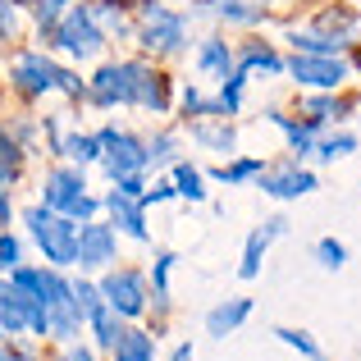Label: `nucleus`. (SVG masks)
<instances>
[{
  "mask_svg": "<svg viewBox=\"0 0 361 361\" xmlns=\"http://www.w3.org/2000/svg\"><path fill=\"white\" fill-rule=\"evenodd\" d=\"M55 42H60L64 51L73 55V60H92V55H101V46H106V32L92 23L87 9L73 5L69 14L60 18V27H55Z\"/></svg>",
  "mask_w": 361,
  "mask_h": 361,
  "instance_id": "39448f33",
  "label": "nucleus"
},
{
  "mask_svg": "<svg viewBox=\"0 0 361 361\" xmlns=\"http://www.w3.org/2000/svg\"><path fill=\"white\" fill-rule=\"evenodd\" d=\"M183 110L188 115H215V101H206L197 87H183Z\"/></svg>",
  "mask_w": 361,
  "mask_h": 361,
  "instance_id": "c9c22d12",
  "label": "nucleus"
},
{
  "mask_svg": "<svg viewBox=\"0 0 361 361\" xmlns=\"http://www.w3.org/2000/svg\"><path fill=\"white\" fill-rule=\"evenodd\" d=\"M137 37H142V46H147V51L174 55V51H183L188 23H183V14H174V9L151 5V0H147V9H142V27H137Z\"/></svg>",
  "mask_w": 361,
  "mask_h": 361,
  "instance_id": "7ed1b4c3",
  "label": "nucleus"
},
{
  "mask_svg": "<svg viewBox=\"0 0 361 361\" xmlns=\"http://www.w3.org/2000/svg\"><path fill=\"white\" fill-rule=\"evenodd\" d=\"M243 87H247V69L229 73V78H224V87H220L215 110H224V115H238V110H243Z\"/></svg>",
  "mask_w": 361,
  "mask_h": 361,
  "instance_id": "b1692460",
  "label": "nucleus"
},
{
  "mask_svg": "<svg viewBox=\"0 0 361 361\" xmlns=\"http://www.w3.org/2000/svg\"><path fill=\"white\" fill-rule=\"evenodd\" d=\"M247 316H252V298H229V302H220V307L206 316V329H211L215 338H224V334H233Z\"/></svg>",
  "mask_w": 361,
  "mask_h": 361,
  "instance_id": "4468645a",
  "label": "nucleus"
},
{
  "mask_svg": "<svg viewBox=\"0 0 361 361\" xmlns=\"http://www.w3.org/2000/svg\"><path fill=\"white\" fill-rule=\"evenodd\" d=\"M64 361H92V353H87V348H69V353H64Z\"/></svg>",
  "mask_w": 361,
  "mask_h": 361,
  "instance_id": "c03bdc74",
  "label": "nucleus"
},
{
  "mask_svg": "<svg viewBox=\"0 0 361 361\" xmlns=\"http://www.w3.org/2000/svg\"><path fill=\"white\" fill-rule=\"evenodd\" d=\"M87 325H92V334H97V348H106V353H115V343H119V334H123L115 311H110V307H97V311L87 316Z\"/></svg>",
  "mask_w": 361,
  "mask_h": 361,
  "instance_id": "f3484780",
  "label": "nucleus"
},
{
  "mask_svg": "<svg viewBox=\"0 0 361 361\" xmlns=\"http://www.w3.org/2000/svg\"><path fill=\"white\" fill-rule=\"evenodd\" d=\"M97 142H101V165H106L110 178L142 174V165H147V142H137L133 133H115V128H101Z\"/></svg>",
  "mask_w": 361,
  "mask_h": 361,
  "instance_id": "20e7f679",
  "label": "nucleus"
},
{
  "mask_svg": "<svg viewBox=\"0 0 361 361\" xmlns=\"http://www.w3.org/2000/svg\"><path fill=\"white\" fill-rule=\"evenodd\" d=\"M0 361H9V353H5V348H0Z\"/></svg>",
  "mask_w": 361,
  "mask_h": 361,
  "instance_id": "a18cd8bd",
  "label": "nucleus"
},
{
  "mask_svg": "<svg viewBox=\"0 0 361 361\" xmlns=\"http://www.w3.org/2000/svg\"><path fill=\"white\" fill-rule=\"evenodd\" d=\"M23 224H27L32 243L42 247V256L55 265V270L78 265V224H73L69 215L51 211V206H27V211H23Z\"/></svg>",
  "mask_w": 361,
  "mask_h": 361,
  "instance_id": "f257e3e1",
  "label": "nucleus"
},
{
  "mask_svg": "<svg viewBox=\"0 0 361 361\" xmlns=\"http://www.w3.org/2000/svg\"><path fill=\"white\" fill-rule=\"evenodd\" d=\"M169 197H178V192H174V183H156L151 192H142V202H169Z\"/></svg>",
  "mask_w": 361,
  "mask_h": 361,
  "instance_id": "a19ab883",
  "label": "nucleus"
},
{
  "mask_svg": "<svg viewBox=\"0 0 361 361\" xmlns=\"http://www.w3.org/2000/svg\"><path fill=\"white\" fill-rule=\"evenodd\" d=\"M215 178L220 183H247V178H261V160H233L229 169H215Z\"/></svg>",
  "mask_w": 361,
  "mask_h": 361,
  "instance_id": "bb28decb",
  "label": "nucleus"
},
{
  "mask_svg": "<svg viewBox=\"0 0 361 361\" xmlns=\"http://www.w3.org/2000/svg\"><path fill=\"white\" fill-rule=\"evenodd\" d=\"M288 229V220H265V229H256V233H247V247H243V265H238V274L243 279H256L261 274V256H265V247H270V238H279V233Z\"/></svg>",
  "mask_w": 361,
  "mask_h": 361,
  "instance_id": "9b49d317",
  "label": "nucleus"
},
{
  "mask_svg": "<svg viewBox=\"0 0 361 361\" xmlns=\"http://www.w3.org/2000/svg\"><path fill=\"white\" fill-rule=\"evenodd\" d=\"M169 265H174V256H156V270H151V283H156L160 302L169 298Z\"/></svg>",
  "mask_w": 361,
  "mask_h": 361,
  "instance_id": "e433bc0d",
  "label": "nucleus"
},
{
  "mask_svg": "<svg viewBox=\"0 0 361 361\" xmlns=\"http://www.w3.org/2000/svg\"><path fill=\"white\" fill-rule=\"evenodd\" d=\"M316 256H320V265H325V270H338V265L348 261V247L338 243V238H320L316 243Z\"/></svg>",
  "mask_w": 361,
  "mask_h": 361,
  "instance_id": "7c9ffc66",
  "label": "nucleus"
},
{
  "mask_svg": "<svg viewBox=\"0 0 361 361\" xmlns=\"http://www.w3.org/2000/svg\"><path fill=\"white\" fill-rule=\"evenodd\" d=\"M343 110H348V106H338V101H329V97H316V101H311V106H307V119H311V123H325V119H343Z\"/></svg>",
  "mask_w": 361,
  "mask_h": 361,
  "instance_id": "473e14b6",
  "label": "nucleus"
},
{
  "mask_svg": "<svg viewBox=\"0 0 361 361\" xmlns=\"http://www.w3.org/2000/svg\"><path fill=\"white\" fill-rule=\"evenodd\" d=\"M243 69H265V73H283V60L274 51H265V46H252V51L243 55Z\"/></svg>",
  "mask_w": 361,
  "mask_h": 361,
  "instance_id": "c85d7f7f",
  "label": "nucleus"
},
{
  "mask_svg": "<svg viewBox=\"0 0 361 361\" xmlns=\"http://www.w3.org/2000/svg\"><path fill=\"white\" fill-rule=\"evenodd\" d=\"M106 211H110V220H115V229H123L128 238H137V243H147V220H142V206L133 202V197L110 192L106 197Z\"/></svg>",
  "mask_w": 361,
  "mask_h": 361,
  "instance_id": "ddd939ff",
  "label": "nucleus"
},
{
  "mask_svg": "<svg viewBox=\"0 0 361 361\" xmlns=\"http://www.w3.org/2000/svg\"><path fill=\"white\" fill-rule=\"evenodd\" d=\"M178 160V137L174 133H160V137H151L147 142V165L156 169V165H174Z\"/></svg>",
  "mask_w": 361,
  "mask_h": 361,
  "instance_id": "393cba45",
  "label": "nucleus"
},
{
  "mask_svg": "<svg viewBox=\"0 0 361 361\" xmlns=\"http://www.w3.org/2000/svg\"><path fill=\"white\" fill-rule=\"evenodd\" d=\"M288 73L298 82H307V87H320V92H334L338 82L348 78V64L338 60V55H293Z\"/></svg>",
  "mask_w": 361,
  "mask_h": 361,
  "instance_id": "6e6552de",
  "label": "nucleus"
},
{
  "mask_svg": "<svg viewBox=\"0 0 361 361\" xmlns=\"http://www.w3.org/2000/svg\"><path fill=\"white\" fill-rule=\"evenodd\" d=\"M215 9L224 18H233V23H256L261 18V9H247V0H215Z\"/></svg>",
  "mask_w": 361,
  "mask_h": 361,
  "instance_id": "72a5a7b5",
  "label": "nucleus"
},
{
  "mask_svg": "<svg viewBox=\"0 0 361 361\" xmlns=\"http://www.w3.org/2000/svg\"><path fill=\"white\" fill-rule=\"evenodd\" d=\"M97 211H101V202H97V197H87V192H82L78 202L69 206V220H82V224H87V220H97Z\"/></svg>",
  "mask_w": 361,
  "mask_h": 361,
  "instance_id": "4c0bfd02",
  "label": "nucleus"
},
{
  "mask_svg": "<svg viewBox=\"0 0 361 361\" xmlns=\"http://www.w3.org/2000/svg\"><path fill=\"white\" fill-rule=\"evenodd\" d=\"M55 73L60 69H55L42 51H23L9 64V82H14L23 97H46V92H55Z\"/></svg>",
  "mask_w": 361,
  "mask_h": 361,
  "instance_id": "0eeeda50",
  "label": "nucleus"
},
{
  "mask_svg": "<svg viewBox=\"0 0 361 361\" xmlns=\"http://www.w3.org/2000/svg\"><path fill=\"white\" fill-rule=\"evenodd\" d=\"M115 192H119V197H133V202H142V178H137V174L115 178Z\"/></svg>",
  "mask_w": 361,
  "mask_h": 361,
  "instance_id": "ea45409f",
  "label": "nucleus"
},
{
  "mask_svg": "<svg viewBox=\"0 0 361 361\" xmlns=\"http://www.w3.org/2000/svg\"><path fill=\"white\" fill-rule=\"evenodd\" d=\"M192 142H202V147H215L220 156H229V151L238 147V133H233L229 123H197V128H192Z\"/></svg>",
  "mask_w": 361,
  "mask_h": 361,
  "instance_id": "a211bd4d",
  "label": "nucleus"
},
{
  "mask_svg": "<svg viewBox=\"0 0 361 361\" xmlns=\"http://www.w3.org/2000/svg\"><path fill=\"white\" fill-rule=\"evenodd\" d=\"M115 361H156V338L147 329H123L115 343Z\"/></svg>",
  "mask_w": 361,
  "mask_h": 361,
  "instance_id": "dca6fc26",
  "label": "nucleus"
},
{
  "mask_svg": "<svg viewBox=\"0 0 361 361\" xmlns=\"http://www.w3.org/2000/svg\"><path fill=\"white\" fill-rule=\"evenodd\" d=\"M55 87H60V92H69V97H82V92H87V87H82V78H78V73H69V69H60V73H55Z\"/></svg>",
  "mask_w": 361,
  "mask_h": 361,
  "instance_id": "58836bf2",
  "label": "nucleus"
},
{
  "mask_svg": "<svg viewBox=\"0 0 361 361\" xmlns=\"http://www.w3.org/2000/svg\"><path fill=\"white\" fill-rule=\"evenodd\" d=\"M23 265V243L14 233H0V270H18Z\"/></svg>",
  "mask_w": 361,
  "mask_h": 361,
  "instance_id": "2f4dec72",
  "label": "nucleus"
},
{
  "mask_svg": "<svg viewBox=\"0 0 361 361\" xmlns=\"http://www.w3.org/2000/svg\"><path fill=\"white\" fill-rule=\"evenodd\" d=\"M142 78H147V64H137V60L106 64V69L92 78V101H97V106H137Z\"/></svg>",
  "mask_w": 361,
  "mask_h": 361,
  "instance_id": "f03ea898",
  "label": "nucleus"
},
{
  "mask_svg": "<svg viewBox=\"0 0 361 361\" xmlns=\"http://www.w3.org/2000/svg\"><path fill=\"white\" fill-rule=\"evenodd\" d=\"M169 361H192V343H178V348H174V357H169Z\"/></svg>",
  "mask_w": 361,
  "mask_h": 361,
  "instance_id": "37998d69",
  "label": "nucleus"
},
{
  "mask_svg": "<svg viewBox=\"0 0 361 361\" xmlns=\"http://www.w3.org/2000/svg\"><path fill=\"white\" fill-rule=\"evenodd\" d=\"M69 14V0H32V18L42 32H51V27H60V18Z\"/></svg>",
  "mask_w": 361,
  "mask_h": 361,
  "instance_id": "a878e982",
  "label": "nucleus"
},
{
  "mask_svg": "<svg viewBox=\"0 0 361 361\" xmlns=\"http://www.w3.org/2000/svg\"><path fill=\"white\" fill-rule=\"evenodd\" d=\"M82 192H87V178H82V169H78V165L51 169V174H46V188H42V206H51V211L69 215V206L78 202Z\"/></svg>",
  "mask_w": 361,
  "mask_h": 361,
  "instance_id": "9d476101",
  "label": "nucleus"
},
{
  "mask_svg": "<svg viewBox=\"0 0 361 361\" xmlns=\"http://www.w3.org/2000/svg\"><path fill=\"white\" fill-rule=\"evenodd\" d=\"M353 151H357V137H353V133H338V137H325V142H320L316 156L320 160H338V156H353Z\"/></svg>",
  "mask_w": 361,
  "mask_h": 361,
  "instance_id": "cd10ccee",
  "label": "nucleus"
},
{
  "mask_svg": "<svg viewBox=\"0 0 361 361\" xmlns=\"http://www.w3.org/2000/svg\"><path fill=\"white\" fill-rule=\"evenodd\" d=\"M18 23H23V18H18V5L14 0H0V42H14Z\"/></svg>",
  "mask_w": 361,
  "mask_h": 361,
  "instance_id": "f704fd0d",
  "label": "nucleus"
},
{
  "mask_svg": "<svg viewBox=\"0 0 361 361\" xmlns=\"http://www.w3.org/2000/svg\"><path fill=\"white\" fill-rule=\"evenodd\" d=\"M14 5H18V0H14Z\"/></svg>",
  "mask_w": 361,
  "mask_h": 361,
  "instance_id": "49530a36",
  "label": "nucleus"
},
{
  "mask_svg": "<svg viewBox=\"0 0 361 361\" xmlns=\"http://www.w3.org/2000/svg\"><path fill=\"white\" fill-rule=\"evenodd\" d=\"M9 215H14V206H9V192L0 188V224H9Z\"/></svg>",
  "mask_w": 361,
  "mask_h": 361,
  "instance_id": "79ce46f5",
  "label": "nucleus"
},
{
  "mask_svg": "<svg viewBox=\"0 0 361 361\" xmlns=\"http://www.w3.org/2000/svg\"><path fill=\"white\" fill-rule=\"evenodd\" d=\"M288 42L302 55H338L343 51V37H320V32H288Z\"/></svg>",
  "mask_w": 361,
  "mask_h": 361,
  "instance_id": "6ab92c4d",
  "label": "nucleus"
},
{
  "mask_svg": "<svg viewBox=\"0 0 361 361\" xmlns=\"http://www.w3.org/2000/svg\"><path fill=\"white\" fill-rule=\"evenodd\" d=\"M101 298L115 316H142L147 311V279L137 270H110L101 279Z\"/></svg>",
  "mask_w": 361,
  "mask_h": 361,
  "instance_id": "423d86ee",
  "label": "nucleus"
},
{
  "mask_svg": "<svg viewBox=\"0 0 361 361\" xmlns=\"http://www.w3.org/2000/svg\"><path fill=\"white\" fill-rule=\"evenodd\" d=\"M60 151L73 160V165H92V160H101V142L97 137H87V133H69V137L60 142Z\"/></svg>",
  "mask_w": 361,
  "mask_h": 361,
  "instance_id": "aec40b11",
  "label": "nucleus"
},
{
  "mask_svg": "<svg viewBox=\"0 0 361 361\" xmlns=\"http://www.w3.org/2000/svg\"><path fill=\"white\" fill-rule=\"evenodd\" d=\"M274 334H279V343L298 348L302 357H311V361H325V357H320V348H316V338H311V334H302V329H274Z\"/></svg>",
  "mask_w": 361,
  "mask_h": 361,
  "instance_id": "c756f323",
  "label": "nucleus"
},
{
  "mask_svg": "<svg viewBox=\"0 0 361 361\" xmlns=\"http://www.w3.org/2000/svg\"><path fill=\"white\" fill-rule=\"evenodd\" d=\"M311 188H316V174H307V169H274V174L261 178V192L279 197V202H288V197H307Z\"/></svg>",
  "mask_w": 361,
  "mask_h": 361,
  "instance_id": "f8f14e48",
  "label": "nucleus"
},
{
  "mask_svg": "<svg viewBox=\"0 0 361 361\" xmlns=\"http://www.w3.org/2000/svg\"><path fill=\"white\" fill-rule=\"evenodd\" d=\"M115 224H97L87 220L78 229V265H87V270H106V265H115Z\"/></svg>",
  "mask_w": 361,
  "mask_h": 361,
  "instance_id": "1a4fd4ad",
  "label": "nucleus"
},
{
  "mask_svg": "<svg viewBox=\"0 0 361 361\" xmlns=\"http://www.w3.org/2000/svg\"><path fill=\"white\" fill-rule=\"evenodd\" d=\"M69 302H73V311H78L82 320H87L97 307H106V298H101V283H87V279H78V283L69 288Z\"/></svg>",
  "mask_w": 361,
  "mask_h": 361,
  "instance_id": "5701e85b",
  "label": "nucleus"
},
{
  "mask_svg": "<svg viewBox=\"0 0 361 361\" xmlns=\"http://www.w3.org/2000/svg\"><path fill=\"white\" fill-rule=\"evenodd\" d=\"M270 123H279V128H283V137H288V147L298 151V156H311V151H316L311 123H293V119H283V115H270Z\"/></svg>",
  "mask_w": 361,
  "mask_h": 361,
  "instance_id": "412c9836",
  "label": "nucleus"
},
{
  "mask_svg": "<svg viewBox=\"0 0 361 361\" xmlns=\"http://www.w3.org/2000/svg\"><path fill=\"white\" fill-rule=\"evenodd\" d=\"M174 192L188 197V202H206V188H202V174L183 160H174Z\"/></svg>",
  "mask_w": 361,
  "mask_h": 361,
  "instance_id": "4be33fe9",
  "label": "nucleus"
},
{
  "mask_svg": "<svg viewBox=\"0 0 361 361\" xmlns=\"http://www.w3.org/2000/svg\"><path fill=\"white\" fill-rule=\"evenodd\" d=\"M197 69L215 73V78H229V73H233V51L220 42V37H206L202 51H197Z\"/></svg>",
  "mask_w": 361,
  "mask_h": 361,
  "instance_id": "2eb2a0df",
  "label": "nucleus"
}]
</instances>
